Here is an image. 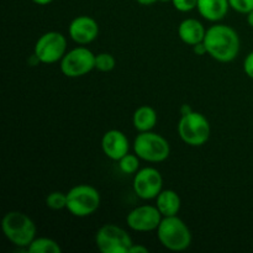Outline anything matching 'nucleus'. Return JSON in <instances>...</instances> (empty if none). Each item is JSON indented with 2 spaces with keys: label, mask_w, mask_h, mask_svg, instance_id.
Segmentation results:
<instances>
[{
  "label": "nucleus",
  "mask_w": 253,
  "mask_h": 253,
  "mask_svg": "<svg viewBox=\"0 0 253 253\" xmlns=\"http://www.w3.org/2000/svg\"><path fill=\"white\" fill-rule=\"evenodd\" d=\"M203 42L208 54L220 63H230L236 59L241 48V41L236 30L219 22L207 30Z\"/></svg>",
  "instance_id": "obj_1"
},
{
  "label": "nucleus",
  "mask_w": 253,
  "mask_h": 253,
  "mask_svg": "<svg viewBox=\"0 0 253 253\" xmlns=\"http://www.w3.org/2000/svg\"><path fill=\"white\" fill-rule=\"evenodd\" d=\"M1 230L4 236L20 249H26L36 237V225L34 220L22 211H9L1 220Z\"/></svg>",
  "instance_id": "obj_2"
},
{
  "label": "nucleus",
  "mask_w": 253,
  "mask_h": 253,
  "mask_svg": "<svg viewBox=\"0 0 253 253\" xmlns=\"http://www.w3.org/2000/svg\"><path fill=\"white\" fill-rule=\"evenodd\" d=\"M156 232L161 245L169 251H185L192 245L190 229L178 215L163 217Z\"/></svg>",
  "instance_id": "obj_3"
},
{
  "label": "nucleus",
  "mask_w": 253,
  "mask_h": 253,
  "mask_svg": "<svg viewBox=\"0 0 253 253\" xmlns=\"http://www.w3.org/2000/svg\"><path fill=\"white\" fill-rule=\"evenodd\" d=\"M177 128L180 140L192 147L205 145L211 133V127L207 116L194 110L180 116Z\"/></svg>",
  "instance_id": "obj_4"
},
{
  "label": "nucleus",
  "mask_w": 253,
  "mask_h": 253,
  "mask_svg": "<svg viewBox=\"0 0 253 253\" xmlns=\"http://www.w3.org/2000/svg\"><path fill=\"white\" fill-rule=\"evenodd\" d=\"M98 189L89 184H78L67 192V210L76 217H88L100 208Z\"/></svg>",
  "instance_id": "obj_5"
},
{
  "label": "nucleus",
  "mask_w": 253,
  "mask_h": 253,
  "mask_svg": "<svg viewBox=\"0 0 253 253\" xmlns=\"http://www.w3.org/2000/svg\"><path fill=\"white\" fill-rule=\"evenodd\" d=\"M133 152L142 161L150 163L165 162L170 155L167 138L153 131L138 132L133 141Z\"/></svg>",
  "instance_id": "obj_6"
},
{
  "label": "nucleus",
  "mask_w": 253,
  "mask_h": 253,
  "mask_svg": "<svg viewBox=\"0 0 253 253\" xmlns=\"http://www.w3.org/2000/svg\"><path fill=\"white\" fill-rule=\"evenodd\" d=\"M95 245L103 253H128L133 245L126 230L114 224H105L95 234Z\"/></svg>",
  "instance_id": "obj_7"
},
{
  "label": "nucleus",
  "mask_w": 253,
  "mask_h": 253,
  "mask_svg": "<svg viewBox=\"0 0 253 253\" xmlns=\"http://www.w3.org/2000/svg\"><path fill=\"white\" fill-rule=\"evenodd\" d=\"M59 68L68 78L84 77L95 69V54L85 46L79 44L76 48L67 51L59 62Z\"/></svg>",
  "instance_id": "obj_8"
},
{
  "label": "nucleus",
  "mask_w": 253,
  "mask_h": 253,
  "mask_svg": "<svg viewBox=\"0 0 253 253\" xmlns=\"http://www.w3.org/2000/svg\"><path fill=\"white\" fill-rule=\"evenodd\" d=\"M67 53V39L57 31L44 32L35 43L34 54L40 63L53 64L61 62Z\"/></svg>",
  "instance_id": "obj_9"
},
{
  "label": "nucleus",
  "mask_w": 253,
  "mask_h": 253,
  "mask_svg": "<svg viewBox=\"0 0 253 253\" xmlns=\"http://www.w3.org/2000/svg\"><path fill=\"white\" fill-rule=\"evenodd\" d=\"M132 188L135 194L142 200H152L163 190V177L158 169L145 167L133 174Z\"/></svg>",
  "instance_id": "obj_10"
},
{
  "label": "nucleus",
  "mask_w": 253,
  "mask_h": 253,
  "mask_svg": "<svg viewBox=\"0 0 253 253\" xmlns=\"http://www.w3.org/2000/svg\"><path fill=\"white\" fill-rule=\"evenodd\" d=\"M163 216L156 205H140L131 210L126 216V224L132 231H156Z\"/></svg>",
  "instance_id": "obj_11"
},
{
  "label": "nucleus",
  "mask_w": 253,
  "mask_h": 253,
  "mask_svg": "<svg viewBox=\"0 0 253 253\" xmlns=\"http://www.w3.org/2000/svg\"><path fill=\"white\" fill-rule=\"evenodd\" d=\"M99 24L88 15L74 17L68 26L69 37L81 46H86L95 41L99 36Z\"/></svg>",
  "instance_id": "obj_12"
},
{
  "label": "nucleus",
  "mask_w": 253,
  "mask_h": 253,
  "mask_svg": "<svg viewBox=\"0 0 253 253\" xmlns=\"http://www.w3.org/2000/svg\"><path fill=\"white\" fill-rule=\"evenodd\" d=\"M101 150L106 157L119 162L124 156L130 152L127 136L123 131L115 128L106 131L101 137Z\"/></svg>",
  "instance_id": "obj_13"
},
{
  "label": "nucleus",
  "mask_w": 253,
  "mask_h": 253,
  "mask_svg": "<svg viewBox=\"0 0 253 253\" xmlns=\"http://www.w3.org/2000/svg\"><path fill=\"white\" fill-rule=\"evenodd\" d=\"M205 34H207V29L204 25L198 19H193V17L184 19L178 26V36L180 41L188 46L193 47L204 41Z\"/></svg>",
  "instance_id": "obj_14"
},
{
  "label": "nucleus",
  "mask_w": 253,
  "mask_h": 253,
  "mask_svg": "<svg viewBox=\"0 0 253 253\" xmlns=\"http://www.w3.org/2000/svg\"><path fill=\"white\" fill-rule=\"evenodd\" d=\"M198 12L203 19L210 22H219L229 12V0H198Z\"/></svg>",
  "instance_id": "obj_15"
},
{
  "label": "nucleus",
  "mask_w": 253,
  "mask_h": 253,
  "mask_svg": "<svg viewBox=\"0 0 253 253\" xmlns=\"http://www.w3.org/2000/svg\"><path fill=\"white\" fill-rule=\"evenodd\" d=\"M156 207L163 217L175 216L182 208V200L175 190L163 189L156 198Z\"/></svg>",
  "instance_id": "obj_16"
},
{
  "label": "nucleus",
  "mask_w": 253,
  "mask_h": 253,
  "mask_svg": "<svg viewBox=\"0 0 253 253\" xmlns=\"http://www.w3.org/2000/svg\"><path fill=\"white\" fill-rule=\"evenodd\" d=\"M158 121V115L155 109L150 105H141L135 110L132 115L133 127L138 132L152 131Z\"/></svg>",
  "instance_id": "obj_17"
},
{
  "label": "nucleus",
  "mask_w": 253,
  "mask_h": 253,
  "mask_svg": "<svg viewBox=\"0 0 253 253\" xmlns=\"http://www.w3.org/2000/svg\"><path fill=\"white\" fill-rule=\"evenodd\" d=\"M29 253H61L62 249L57 241L49 237H35L27 246Z\"/></svg>",
  "instance_id": "obj_18"
},
{
  "label": "nucleus",
  "mask_w": 253,
  "mask_h": 253,
  "mask_svg": "<svg viewBox=\"0 0 253 253\" xmlns=\"http://www.w3.org/2000/svg\"><path fill=\"white\" fill-rule=\"evenodd\" d=\"M140 161L141 158L135 152H128L119 161V168L124 174H135L140 169Z\"/></svg>",
  "instance_id": "obj_19"
},
{
  "label": "nucleus",
  "mask_w": 253,
  "mask_h": 253,
  "mask_svg": "<svg viewBox=\"0 0 253 253\" xmlns=\"http://www.w3.org/2000/svg\"><path fill=\"white\" fill-rule=\"evenodd\" d=\"M116 66V59L109 52H101L95 54V69L99 72H111Z\"/></svg>",
  "instance_id": "obj_20"
},
{
  "label": "nucleus",
  "mask_w": 253,
  "mask_h": 253,
  "mask_svg": "<svg viewBox=\"0 0 253 253\" xmlns=\"http://www.w3.org/2000/svg\"><path fill=\"white\" fill-rule=\"evenodd\" d=\"M47 208L52 210L67 209V193L52 192L46 197Z\"/></svg>",
  "instance_id": "obj_21"
},
{
  "label": "nucleus",
  "mask_w": 253,
  "mask_h": 253,
  "mask_svg": "<svg viewBox=\"0 0 253 253\" xmlns=\"http://www.w3.org/2000/svg\"><path fill=\"white\" fill-rule=\"evenodd\" d=\"M230 7L234 11L247 15L253 10V0H229Z\"/></svg>",
  "instance_id": "obj_22"
},
{
  "label": "nucleus",
  "mask_w": 253,
  "mask_h": 253,
  "mask_svg": "<svg viewBox=\"0 0 253 253\" xmlns=\"http://www.w3.org/2000/svg\"><path fill=\"white\" fill-rule=\"evenodd\" d=\"M172 5L180 12H189L197 9L198 0H172Z\"/></svg>",
  "instance_id": "obj_23"
},
{
  "label": "nucleus",
  "mask_w": 253,
  "mask_h": 253,
  "mask_svg": "<svg viewBox=\"0 0 253 253\" xmlns=\"http://www.w3.org/2000/svg\"><path fill=\"white\" fill-rule=\"evenodd\" d=\"M244 72L249 78L253 79V51L250 52L244 61Z\"/></svg>",
  "instance_id": "obj_24"
},
{
  "label": "nucleus",
  "mask_w": 253,
  "mask_h": 253,
  "mask_svg": "<svg viewBox=\"0 0 253 253\" xmlns=\"http://www.w3.org/2000/svg\"><path fill=\"white\" fill-rule=\"evenodd\" d=\"M193 51H194V53L198 54V56H205V54H208L207 47H205L204 42H200V43L193 46Z\"/></svg>",
  "instance_id": "obj_25"
},
{
  "label": "nucleus",
  "mask_w": 253,
  "mask_h": 253,
  "mask_svg": "<svg viewBox=\"0 0 253 253\" xmlns=\"http://www.w3.org/2000/svg\"><path fill=\"white\" fill-rule=\"evenodd\" d=\"M148 252V249L146 246H143V245H137V244H133L132 246H131L130 251L128 253H147Z\"/></svg>",
  "instance_id": "obj_26"
},
{
  "label": "nucleus",
  "mask_w": 253,
  "mask_h": 253,
  "mask_svg": "<svg viewBox=\"0 0 253 253\" xmlns=\"http://www.w3.org/2000/svg\"><path fill=\"white\" fill-rule=\"evenodd\" d=\"M140 5H143V6H150V5L156 4L158 1H162V0H136Z\"/></svg>",
  "instance_id": "obj_27"
},
{
  "label": "nucleus",
  "mask_w": 253,
  "mask_h": 253,
  "mask_svg": "<svg viewBox=\"0 0 253 253\" xmlns=\"http://www.w3.org/2000/svg\"><path fill=\"white\" fill-rule=\"evenodd\" d=\"M31 1L35 2V4H37V5H41V6H44V5L51 4L53 0H31Z\"/></svg>",
  "instance_id": "obj_28"
},
{
  "label": "nucleus",
  "mask_w": 253,
  "mask_h": 253,
  "mask_svg": "<svg viewBox=\"0 0 253 253\" xmlns=\"http://www.w3.org/2000/svg\"><path fill=\"white\" fill-rule=\"evenodd\" d=\"M247 24L250 25V26L253 29V10L252 11H250L249 14H247Z\"/></svg>",
  "instance_id": "obj_29"
},
{
  "label": "nucleus",
  "mask_w": 253,
  "mask_h": 253,
  "mask_svg": "<svg viewBox=\"0 0 253 253\" xmlns=\"http://www.w3.org/2000/svg\"><path fill=\"white\" fill-rule=\"evenodd\" d=\"M189 111H192V109H190V106H188L187 104H184V105L182 106V109H180V114H187V113H189Z\"/></svg>",
  "instance_id": "obj_30"
}]
</instances>
